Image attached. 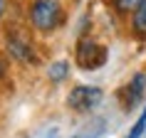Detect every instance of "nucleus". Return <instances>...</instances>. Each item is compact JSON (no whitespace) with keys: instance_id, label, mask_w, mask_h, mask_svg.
<instances>
[{"instance_id":"f257e3e1","label":"nucleus","mask_w":146,"mask_h":138,"mask_svg":"<svg viewBox=\"0 0 146 138\" xmlns=\"http://www.w3.org/2000/svg\"><path fill=\"white\" fill-rule=\"evenodd\" d=\"M30 22L37 32H54L64 22V10L60 0H32L30 3Z\"/></svg>"},{"instance_id":"f03ea898","label":"nucleus","mask_w":146,"mask_h":138,"mask_svg":"<svg viewBox=\"0 0 146 138\" xmlns=\"http://www.w3.org/2000/svg\"><path fill=\"white\" fill-rule=\"evenodd\" d=\"M5 47H8V54L15 62H23V64H37L40 62L32 42L27 37H23L20 32H10L8 37H5Z\"/></svg>"},{"instance_id":"7ed1b4c3","label":"nucleus","mask_w":146,"mask_h":138,"mask_svg":"<svg viewBox=\"0 0 146 138\" xmlns=\"http://www.w3.org/2000/svg\"><path fill=\"white\" fill-rule=\"evenodd\" d=\"M99 101H102V89H99V86H77V89H72L69 96H67L69 108L77 111V114L92 111Z\"/></svg>"},{"instance_id":"20e7f679","label":"nucleus","mask_w":146,"mask_h":138,"mask_svg":"<svg viewBox=\"0 0 146 138\" xmlns=\"http://www.w3.org/2000/svg\"><path fill=\"white\" fill-rule=\"evenodd\" d=\"M107 62V49L94 39H82L77 45V64L82 69H99Z\"/></svg>"},{"instance_id":"39448f33","label":"nucleus","mask_w":146,"mask_h":138,"mask_svg":"<svg viewBox=\"0 0 146 138\" xmlns=\"http://www.w3.org/2000/svg\"><path fill=\"white\" fill-rule=\"evenodd\" d=\"M144 89H146V77L139 72V74H134V79H131L129 86H126V106H134V104L144 96Z\"/></svg>"},{"instance_id":"423d86ee","label":"nucleus","mask_w":146,"mask_h":138,"mask_svg":"<svg viewBox=\"0 0 146 138\" xmlns=\"http://www.w3.org/2000/svg\"><path fill=\"white\" fill-rule=\"evenodd\" d=\"M131 30L136 37H146V0H141L136 8H134V15H131Z\"/></svg>"},{"instance_id":"0eeeda50","label":"nucleus","mask_w":146,"mask_h":138,"mask_svg":"<svg viewBox=\"0 0 146 138\" xmlns=\"http://www.w3.org/2000/svg\"><path fill=\"white\" fill-rule=\"evenodd\" d=\"M47 74H50L52 81H62V79H67V74H69V64L67 62H54Z\"/></svg>"},{"instance_id":"6e6552de","label":"nucleus","mask_w":146,"mask_h":138,"mask_svg":"<svg viewBox=\"0 0 146 138\" xmlns=\"http://www.w3.org/2000/svg\"><path fill=\"white\" fill-rule=\"evenodd\" d=\"M144 131H146V106H144V111H141V116H139V121L134 123V128L129 131V136H126V138H141Z\"/></svg>"},{"instance_id":"1a4fd4ad","label":"nucleus","mask_w":146,"mask_h":138,"mask_svg":"<svg viewBox=\"0 0 146 138\" xmlns=\"http://www.w3.org/2000/svg\"><path fill=\"white\" fill-rule=\"evenodd\" d=\"M114 3H116V10H119V12H129V10L136 8L141 0H114Z\"/></svg>"},{"instance_id":"9d476101","label":"nucleus","mask_w":146,"mask_h":138,"mask_svg":"<svg viewBox=\"0 0 146 138\" xmlns=\"http://www.w3.org/2000/svg\"><path fill=\"white\" fill-rule=\"evenodd\" d=\"M5 15V0H0V17Z\"/></svg>"}]
</instances>
